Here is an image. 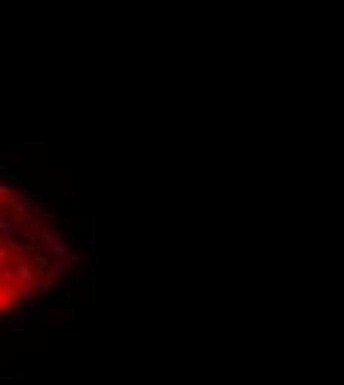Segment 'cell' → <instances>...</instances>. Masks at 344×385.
Here are the masks:
<instances>
[{
    "label": "cell",
    "mask_w": 344,
    "mask_h": 385,
    "mask_svg": "<svg viewBox=\"0 0 344 385\" xmlns=\"http://www.w3.org/2000/svg\"><path fill=\"white\" fill-rule=\"evenodd\" d=\"M30 320L54 323V320H57V314H54L48 305H36V302H27L24 308H18V311H12V314H6V317H3V323H12V326H18V323H30Z\"/></svg>",
    "instance_id": "cell-1"
},
{
    "label": "cell",
    "mask_w": 344,
    "mask_h": 385,
    "mask_svg": "<svg viewBox=\"0 0 344 385\" xmlns=\"http://www.w3.org/2000/svg\"><path fill=\"white\" fill-rule=\"evenodd\" d=\"M42 243L51 249L54 261H65L68 252H71V249L65 246V240H60V234H57V231H51V228H45V231H42Z\"/></svg>",
    "instance_id": "cell-2"
},
{
    "label": "cell",
    "mask_w": 344,
    "mask_h": 385,
    "mask_svg": "<svg viewBox=\"0 0 344 385\" xmlns=\"http://www.w3.org/2000/svg\"><path fill=\"white\" fill-rule=\"evenodd\" d=\"M68 223H71V231H74V234H80V237H92L95 217H89V214H71Z\"/></svg>",
    "instance_id": "cell-3"
},
{
    "label": "cell",
    "mask_w": 344,
    "mask_h": 385,
    "mask_svg": "<svg viewBox=\"0 0 344 385\" xmlns=\"http://www.w3.org/2000/svg\"><path fill=\"white\" fill-rule=\"evenodd\" d=\"M18 234H21L18 225H12L9 220H0V240L6 249H18Z\"/></svg>",
    "instance_id": "cell-4"
},
{
    "label": "cell",
    "mask_w": 344,
    "mask_h": 385,
    "mask_svg": "<svg viewBox=\"0 0 344 385\" xmlns=\"http://www.w3.org/2000/svg\"><path fill=\"white\" fill-rule=\"evenodd\" d=\"M71 267H68V261H54L51 267H48V279H45V290L51 293L54 290V285H57V279H63L65 273H68Z\"/></svg>",
    "instance_id": "cell-5"
},
{
    "label": "cell",
    "mask_w": 344,
    "mask_h": 385,
    "mask_svg": "<svg viewBox=\"0 0 344 385\" xmlns=\"http://www.w3.org/2000/svg\"><path fill=\"white\" fill-rule=\"evenodd\" d=\"M68 293L74 296L71 305H77V308H89L95 302V288H68Z\"/></svg>",
    "instance_id": "cell-6"
},
{
    "label": "cell",
    "mask_w": 344,
    "mask_h": 385,
    "mask_svg": "<svg viewBox=\"0 0 344 385\" xmlns=\"http://www.w3.org/2000/svg\"><path fill=\"white\" fill-rule=\"evenodd\" d=\"M24 344H27V347H24V350H27V353H45V350H48V335H45V332H36V335H27V341H24Z\"/></svg>",
    "instance_id": "cell-7"
},
{
    "label": "cell",
    "mask_w": 344,
    "mask_h": 385,
    "mask_svg": "<svg viewBox=\"0 0 344 385\" xmlns=\"http://www.w3.org/2000/svg\"><path fill=\"white\" fill-rule=\"evenodd\" d=\"M18 211H21L24 217H39V214H42V205L33 202L30 196H21V199H18Z\"/></svg>",
    "instance_id": "cell-8"
},
{
    "label": "cell",
    "mask_w": 344,
    "mask_h": 385,
    "mask_svg": "<svg viewBox=\"0 0 344 385\" xmlns=\"http://www.w3.org/2000/svg\"><path fill=\"white\" fill-rule=\"evenodd\" d=\"M12 267H15V279H21V285H27V282H36V279H33L30 264H24V261H12Z\"/></svg>",
    "instance_id": "cell-9"
},
{
    "label": "cell",
    "mask_w": 344,
    "mask_h": 385,
    "mask_svg": "<svg viewBox=\"0 0 344 385\" xmlns=\"http://www.w3.org/2000/svg\"><path fill=\"white\" fill-rule=\"evenodd\" d=\"M33 288H36V282L21 285V299H24V305H27V302H33Z\"/></svg>",
    "instance_id": "cell-10"
},
{
    "label": "cell",
    "mask_w": 344,
    "mask_h": 385,
    "mask_svg": "<svg viewBox=\"0 0 344 385\" xmlns=\"http://www.w3.org/2000/svg\"><path fill=\"white\" fill-rule=\"evenodd\" d=\"M65 261H68V267H77V264L83 261V255H80V252H68V258H65Z\"/></svg>",
    "instance_id": "cell-11"
},
{
    "label": "cell",
    "mask_w": 344,
    "mask_h": 385,
    "mask_svg": "<svg viewBox=\"0 0 344 385\" xmlns=\"http://www.w3.org/2000/svg\"><path fill=\"white\" fill-rule=\"evenodd\" d=\"M3 160H6V157H3V154H0V166H3Z\"/></svg>",
    "instance_id": "cell-12"
}]
</instances>
